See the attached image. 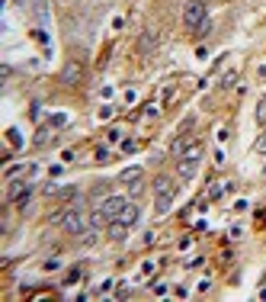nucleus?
Listing matches in <instances>:
<instances>
[{
	"instance_id": "obj_1",
	"label": "nucleus",
	"mask_w": 266,
	"mask_h": 302,
	"mask_svg": "<svg viewBox=\"0 0 266 302\" xmlns=\"http://www.w3.org/2000/svg\"><path fill=\"white\" fill-rule=\"evenodd\" d=\"M209 20V10H206V0H190L186 10H183V23L190 29H199V26Z\"/></svg>"
},
{
	"instance_id": "obj_2",
	"label": "nucleus",
	"mask_w": 266,
	"mask_h": 302,
	"mask_svg": "<svg viewBox=\"0 0 266 302\" xmlns=\"http://www.w3.org/2000/svg\"><path fill=\"white\" fill-rule=\"evenodd\" d=\"M61 228H64V232L68 235H84L87 232V219H84V212L77 209H68L64 212V216H61Z\"/></svg>"
},
{
	"instance_id": "obj_11",
	"label": "nucleus",
	"mask_w": 266,
	"mask_h": 302,
	"mask_svg": "<svg viewBox=\"0 0 266 302\" xmlns=\"http://www.w3.org/2000/svg\"><path fill=\"white\" fill-rule=\"evenodd\" d=\"M48 139H52V129H42V132L36 135V145H45Z\"/></svg>"
},
{
	"instance_id": "obj_17",
	"label": "nucleus",
	"mask_w": 266,
	"mask_h": 302,
	"mask_svg": "<svg viewBox=\"0 0 266 302\" xmlns=\"http://www.w3.org/2000/svg\"><path fill=\"white\" fill-rule=\"evenodd\" d=\"M122 151H125V155H132V151H135V141L125 139V141H122Z\"/></svg>"
},
{
	"instance_id": "obj_20",
	"label": "nucleus",
	"mask_w": 266,
	"mask_h": 302,
	"mask_svg": "<svg viewBox=\"0 0 266 302\" xmlns=\"http://www.w3.org/2000/svg\"><path fill=\"white\" fill-rule=\"evenodd\" d=\"M263 100H266V97H263Z\"/></svg>"
},
{
	"instance_id": "obj_9",
	"label": "nucleus",
	"mask_w": 266,
	"mask_h": 302,
	"mask_svg": "<svg viewBox=\"0 0 266 302\" xmlns=\"http://www.w3.org/2000/svg\"><path fill=\"white\" fill-rule=\"evenodd\" d=\"M138 216H141V209H138L135 202H125V209H122L119 222H125V225H135V222H138Z\"/></svg>"
},
{
	"instance_id": "obj_15",
	"label": "nucleus",
	"mask_w": 266,
	"mask_h": 302,
	"mask_svg": "<svg viewBox=\"0 0 266 302\" xmlns=\"http://www.w3.org/2000/svg\"><path fill=\"white\" fill-rule=\"evenodd\" d=\"M221 190H225L221 183H212V186H209V200H215V196H221Z\"/></svg>"
},
{
	"instance_id": "obj_8",
	"label": "nucleus",
	"mask_w": 266,
	"mask_h": 302,
	"mask_svg": "<svg viewBox=\"0 0 266 302\" xmlns=\"http://www.w3.org/2000/svg\"><path fill=\"white\" fill-rule=\"evenodd\" d=\"M129 228H132V225H125V222L115 219V222H109V238H113V241H125V238H129Z\"/></svg>"
},
{
	"instance_id": "obj_7",
	"label": "nucleus",
	"mask_w": 266,
	"mask_h": 302,
	"mask_svg": "<svg viewBox=\"0 0 266 302\" xmlns=\"http://www.w3.org/2000/svg\"><path fill=\"white\" fill-rule=\"evenodd\" d=\"M154 193H157V196H176L173 177H157V180H154Z\"/></svg>"
},
{
	"instance_id": "obj_3",
	"label": "nucleus",
	"mask_w": 266,
	"mask_h": 302,
	"mask_svg": "<svg viewBox=\"0 0 266 302\" xmlns=\"http://www.w3.org/2000/svg\"><path fill=\"white\" fill-rule=\"evenodd\" d=\"M199 161H202V145H190V151L180 158V177H183V180H190L192 174H196Z\"/></svg>"
},
{
	"instance_id": "obj_14",
	"label": "nucleus",
	"mask_w": 266,
	"mask_h": 302,
	"mask_svg": "<svg viewBox=\"0 0 266 302\" xmlns=\"http://www.w3.org/2000/svg\"><path fill=\"white\" fill-rule=\"evenodd\" d=\"M109 158H113V155H109V148H106V145L96 148V161H109Z\"/></svg>"
},
{
	"instance_id": "obj_19",
	"label": "nucleus",
	"mask_w": 266,
	"mask_h": 302,
	"mask_svg": "<svg viewBox=\"0 0 266 302\" xmlns=\"http://www.w3.org/2000/svg\"><path fill=\"white\" fill-rule=\"evenodd\" d=\"M64 122H68V116H61V113H58V116H52V125H64Z\"/></svg>"
},
{
	"instance_id": "obj_13",
	"label": "nucleus",
	"mask_w": 266,
	"mask_h": 302,
	"mask_svg": "<svg viewBox=\"0 0 266 302\" xmlns=\"http://www.w3.org/2000/svg\"><path fill=\"white\" fill-rule=\"evenodd\" d=\"M257 122H266V100H260L257 106Z\"/></svg>"
},
{
	"instance_id": "obj_18",
	"label": "nucleus",
	"mask_w": 266,
	"mask_h": 302,
	"mask_svg": "<svg viewBox=\"0 0 266 302\" xmlns=\"http://www.w3.org/2000/svg\"><path fill=\"white\" fill-rule=\"evenodd\" d=\"M122 139V129H109V141H119Z\"/></svg>"
},
{
	"instance_id": "obj_6",
	"label": "nucleus",
	"mask_w": 266,
	"mask_h": 302,
	"mask_svg": "<svg viewBox=\"0 0 266 302\" xmlns=\"http://www.w3.org/2000/svg\"><path fill=\"white\" fill-rule=\"evenodd\" d=\"M122 183H125V186H129V190H132V193H141V167H129V171H125V174H122Z\"/></svg>"
},
{
	"instance_id": "obj_10",
	"label": "nucleus",
	"mask_w": 266,
	"mask_h": 302,
	"mask_svg": "<svg viewBox=\"0 0 266 302\" xmlns=\"http://www.w3.org/2000/svg\"><path fill=\"white\" fill-rule=\"evenodd\" d=\"M253 155H266V135H260V139L253 141Z\"/></svg>"
},
{
	"instance_id": "obj_4",
	"label": "nucleus",
	"mask_w": 266,
	"mask_h": 302,
	"mask_svg": "<svg viewBox=\"0 0 266 302\" xmlns=\"http://www.w3.org/2000/svg\"><path fill=\"white\" fill-rule=\"evenodd\" d=\"M125 196H106V200L99 202V216L106 219V222H115V219L122 216V209H125Z\"/></svg>"
},
{
	"instance_id": "obj_5",
	"label": "nucleus",
	"mask_w": 266,
	"mask_h": 302,
	"mask_svg": "<svg viewBox=\"0 0 266 302\" xmlns=\"http://www.w3.org/2000/svg\"><path fill=\"white\" fill-rule=\"evenodd\" d=\"M80 78H84V68H80L77 61H68V64H64V71H61V81H64L68 87L80 84Z\"/></svg>"
},
{
	"instance_id": "obj_16",
	"label": "nucleus",
	"mask_w": 266,
	"mask_h": 302,
	"mask_svg": "<svg viewBox=\"0 0 266 302\" xmlns=\"http://www.w3.org/2000/svg\"><path fill=\"white\" fill-rule=\"evenodd\" d=\"M151 293L154 296H164V293H167V286H164V283H151Z\"/></svg>"
},
{
	"instance_id": "obj_12",
	"label": "nucleus",
	"mask_w": 266,
	"mask_h": 302,
	"mask_svg": "<svg viewBox=\"0 0 266 302\" xmlns=\"http://www.w3.org/2000/svg\"><path fill=\"white\" fill-rule=\"evenodd\" d=\"M74 280H80V267H74V270H71L68 277H64V286H71V283H74Z\"/></svg>"
}]
</instances>
